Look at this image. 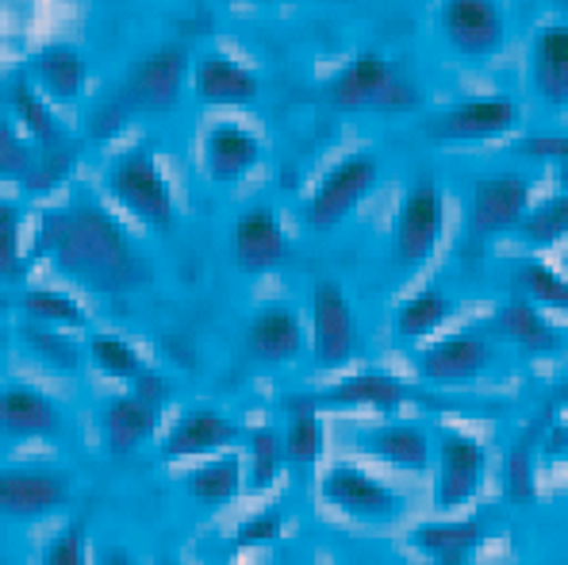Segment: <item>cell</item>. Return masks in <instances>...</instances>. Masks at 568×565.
I'll return each instance as SVG.
<instances>
[{"instance_id":"1","label":"cell","mask_w":568,"mask_h":565,"mask_svg":"<svg viewBox=\"0 0 568 565\" xmlns=\"http://www.w3.org/2000/svg\"><path fill=\"white\" fill-rule=\"evenodd\" d=\"M36 254H47L65 281L100 296L139 293L154 281L146 251L97 201H73L43 212Z\"/></svg>"},{"instance_id":"2","label":"cell","mask_w":568,"mask_h":565,"mask_svg":"<svg viewBox=\"0 0 568 565\" xmlns=\"http://www.w3.org/2000/svg\"><path fill=\"white\" fill-rule=\"evenodd\" d=\"M327 97L338 112L354 115H407L423 108V85L415 73L377 51L354 54L331 78Z\"/></svg>"},{"instance_id":"3","label":"cell","mask_w":568,"mask_h":565,"mask_svg":"<svg viewBox=\"0 0 568 565\" xmlns=\"http://www.w3.org/2000/svg\"><path fill=\"white\" fill-rule=\"evenodd\" d=\"M108 196L139 220L150 231H173L178 228V201H173V185L165 181L162 162L154 158L150 147H128L123 154L112 158L108 165Z\"/></svg>"},{"instance_id":"4","label":"cell","mask_w":568,"mask_h":565,"mask_svg":"<svg viewBox=\"0 0 568 565\" xmlns=\"http://www.w3.org/2000/svg\"><path fill=\"white\" fill-rule=\"evenodd\" d=\"M189 73L192 70H189L185 47H158V51L142 54L139 62H131L112 97L115 128H120L123 120H131V115L178 112Z\"/></svg>"},{"instance_id":"5","label":"cell","mask_w":568,"mask_h":565,"mask_svg":"<svg viewBox=\"0 0 568 565\" xmlns=\"http://www.w3.org/2000/svg\"><path fill=\"white\" fill-rule=\"evenodd\" d=\"M438 36L457 62H491L511 36L504 0H438Z\"/></svg>"},{"instance_id":"6","label":"cell","mask_w":568,"mask_h":565,"mask_svg":"<svg viewBox=\"0 0 568 565\" xmlns=\"http://www.w3.org/2000/svg\"><path fill=\"white\" fill-rule=\"evenodd\" d=\"M446 228V201L434 178H419L404 189V201L392 220V265L399 273H415L430 262Z\"/></svg>"},{"instance_id":"7","label":"cell","mask_w":568,"mask_h":565,"mask_svg":"<svg viewBox=\"0 0 568 565\" xmlns=\"http://www.w3.org/2000/svg\"><path fill=\"white\" fill-rule=\"evenodd\" d=\"M307 346H312L315 370H342L354 362L362 346L357 312L338 281H315L307 301Z\"/></svg>"},{"instance_id":"8","label":"cell","mask_w":568,"mask_h":565,"mask_svg":"<svg viewBox=\"0 0 568 565\" xmlns=\"http://www.w3.org/2000/svg\"><path fill=\"white\" fill-rule=\"evenodd\" d=\"M381 178V162L369 151H354L331 165L320 178V185L312 189L304 208V223L320 235H327L338 223H346L354 215V208L373 193Z\"/></svg>"},{"instance_id":"9","label":"cell","mask_w":568,"mask_h":565,"mask_svg":"<svg viewBox=\"0 0 568 565\" xmlns=\"http://www.w3.org/2000/svg\"><path fill=\"white\" fill-rule=\"evenodd\" d=\"M519 128V104L507 93H476L423 123L430 143H488Z\"/></svg>"},{"instance_id":"10","label":"cell","mask_w":568,"mask_h":565,"mask_svg":"<svg viewBox=\"0 0 568 565\" xmlns=\"http://www.w3.org/2000/svg\"><path fill=\"white\" fill-rule=\"evenodd\" d=\"M534 181L526 173H488L476 178L469 189V228L476 235H504L519 231V223L530 215Z\"/></svg>"},{"instance_id":"11","label":"cell","mask_w":568,"mask_h":565,"mask_svg":"<svg viewBox=\"0 0 568 565\" xmlns=\"http://www.w3.org/2000/svg\"><path fill=\"white\" fill-rule=\"evenodd\" d=\"M162 401L165 385L162 377H142L135 381L131 393H120L108 401L104 408V446L112 454H131L142 443L158 435V423H162Z\"/></svg>"},{"instance_id":"12","label":"cell","mask_w":568,"mask_h":565,"mask_svg":"<svg viewBox=\"0 0 568 565\" xmlns=\"http://www.w3.org/2000/svg\"><path fill=\"white\" fill-rule=\"evenodd\" d=\"M488 477V446L462 431H446L438 438V473H434V504L442 512H457L480 493Z\"/></svg>"},{"instance_id":"13","label":"cell","mask_w":568,"mask_h":565,"mask_svg":"<svg viewBox=\"0 0 568 565\" xmlns=\"http://www.w3.org/2000/svg\"><path fill=\"white\" fill-rule=\"evenodd\" d=\"M323 496L357 523H396L404 515V501H399L396 488H388L373 473H365L362 465L349 462L331 465L327 477H323Z\"/></svg>"},{"instance_id":"14","label":"cell","mask_w":568,"mask_h":565,"mask_svg":"<svg viewBox=\"0 0 568 565\" xmlns=\"http://www.w3.org/2000/svg\"><path fill=\"white\" fill-rule=\"evenodd\" d=\"M526 85L541 112H568V23H541L526 51Z\"/></svg>"},{"instance_id":"15","label":"cell","mask_w":568,"mask_h":565,"mask_svg":"<svg viewBox=\"0 0 568 565\" xmlns=\"http://www.w3.org/2000/svg\"><path fill=\"white\" fill-rule=\"evenodd\" d=\"M231 254H235L239 273L257 278L270 273L288 258V235H284L281 215L270 204H250L239 212L235 228H231Z\"/></svg>"},{"instance_id":"16","label":"cell","mask_w":568,"mask_h":565,"mask_svg":"<svg viewBox=\"0 0 568 565\" xmlns=\"http://www.w3.org/2000/svg\"><path fill=\"white\" fill-rule=\"evenodd\" d=\"M262 139L235 120L212 123L200 143V165H204L212 185H239L246 173L262 165Z\"/></svg>"},{"instance_id":"17","label":"cell","mask_w":568,"mask_h":565,"mask_svg":"<svg viewBox=\"0 0 568 565\" xmlns=\"http://www.w3.org/2000/svg\"><path fill=\"white\" fill-rule=\"evenodd\" d=\"M491 359H496V351H491L484 331H454L419 354V377L434 381V385H462V381L488 373Z\"/></svg>"},{"instance_id":"18","label":"cell","mask_w":568,"mask_h":565,"mask_svg":"<svg viewBox=\"0 0 568 565\" xmlns=\"http://www.w3.org/2000/svg\"><path fill=\"white\" fill-rule=\"evenodd\" d=\"M307 351V331L296 309L288 304H265L254 312L246 327V354L262 365H288Z\"/></svg>"},{"instance_id":"19","label":"cell","mask_w":568,"mask_h":565,"mask_svg":"<svg viewBox=\"0 0 568 565\" xmlns=\"http://www.w3.org/2000/svg\"><path fill=\"white\" fill-rule=\"evenodd\" d=\"M70 496V481L58 470H4L0 473V508L8 519H43Z\"/></svg>"},{"instance_id":"20","label":"cell","mask_w":568,"mask_h":565,"mask_svg":"<svg viewBox=\"0 0 568 565\" xmlns=\"http://www.w3.org/2000/svg\"><path fill=\"white\" fill-rule=\"evenodd\" d=\"M239 438H242V427L235 420H227V415H220L212 408H196L173 423V431L162 443V458L165 462L215 458V454H223L231 443H239Z\"/></svg>"},{"instance_id":"21","label":"cell","mask_w":568,"mask_h":565,"mask_svg":"<svg viewBox=\"0 0 568 565\" xmlns=\"http://www.w3.org/2000/svg\"><path fill=\"white\" fill-rule=\"evenodd\" d=\"M192 93L200 104L215 108H239L262 97V81L250 65H242L231 54H200L192 65Z\"/></svg>"},{"instance_id":"22","label":"cell","mask_w":568,"mask_h":565,"mask_svg":"<svg viewBox=\"0 0 568 565\" xmlns=\"http://www.w3.org/2000/svg\"><path fill=\"white\" fill-rule=\"evenodd\" d=\"M4 101H8V112L16 115V123H20V128L28 131V135L36 139L50 158H54V162L65 165V158H70V139H65L62 123L50 115V104H47V97L39 93L36 81L31 78H8L4 81Z\"/></svg>"},{"instance_id":"23","label":"cell","mask_w":568,"mask_h":565,"mask_svg":"<svg viewBox=\"0 0 568 565\" xmlns=\"http://www.w3.org/2000/svg\"><path fill=\"white\" fill-rule=\"evenodd\" d=\"M0 431L8 443L47 438L58 431V408L43 389H31L23 381H8L0 393Z\"/></svg>"},{"instance_id":"24","label":"cell","mask_w":568,"mask_h":565,"mask_svg":"<svg viewBox=\"0 0 568 565\" xmlns=\"http://www.w3.org/2000/svg\"><path fill=\"white\" fill-rule=\"evenodd\" d=\"M488 538L484 519H438L412 531V546L430 565H465Z\"/></svg>"},{"instance_id":"25","label":"cell","mask_w":568,"mask_h":565,"mask_svg":"<svg viewBox=\"0 0 568 565\" xmlns=\"http://www.w3.org/2000/svg\"><path fill=\"white\" fill-rule=\"evenodd\" d=\"M362 451L384 465L415 470V473H426L434 462V443H430V435H426V427H419V423H404V420L369 427L362 435Z\"/></svg>"},{"instance_id":"26","label":"cell","mask_w":568,"mask_h":565,"mask_svg":"<svg viewBox=\"0 0 568 565\" xmlns=\"http://www.w3.org/2000/svg\"><path fill=\"white\" fill-rule=\"evenodd\" d=\"M412 396V389L404 385L392 373H354V377H342L327 385L323 393H315L320 408H381V412H396L399 404Z\"/></svg>"},{"instance_id":"27","label":"cell","mask_w":568,"mask_h":565,"mask_svg":"<svg viewBox=\"0 0 568 565\" xmlns=\"http://www.w3.org/2000/svg\"><path fill=\"white\" fill-rule=\"evenodd\" d=\"M491 327H496L499 339H507L511 346H519V351L530 354V359H549V354L561 351V331L541 315L538 304L526 301V296L507 301L504 309L496 312Z\"/></svg>"},{"instance_id":"28","label":"cell","mask_w":568,"mask_h":565,"mask_svg":"<svg viewBox=\"0 0 568 565\" xmlns=\"http://www.w3.org/2000/svg\"><path fill=\"white\" fill-rule=\"evenodd\" d=\"M31 81L58 104H73L89 93V62L73 47H43L31 58Z\"/></svg>"},{"instance_id":"29","label":"cell","mask_w":568,"mask_h":565,"mask_svg":"<svg viewBox=\"0 0 568 565\" xmlns=\"http://www.w3.org/2000/svg\"><path fill=\"white\" fill-rule=\"evenodd\" d=\"M288 427H284V458L296 470H312L323 454V427H320V404L315 396H288Z\"/></svg>"},{"instance_id":"30","label":"cell","mask_w":568,"mask_h":565,"mask_svg":"<svg viewBox=\"0 0 568 565\" xmlns=\"http://www.w3.org/2000/svg\"><path fill=\"white\" fill-rule=\"evenodd\" d=\"M189 496L200 504H227L246 488V462L239 454H215L204 458L185 481Z\"/></svg>"},{"instance_id":"31","label":"cell","mask_w":568,"mask_h":565,"mask_svg":"<svg viewBox=\"0 0 568 565\" xmlns=\"http://www.w3.org/2000/svg\"><path fill=\"white\" fill-rule=\"evenodd\" d=\"M454 312H457L454 296H446L442 289H423V293L407 296L396 309V335L404 343L430 339L438 327H446V320H454Z\"/></svg>"},{"instance_id":"32","label":"cell","mask_w":568,"mask_h":565,"mask_svg":"<svg viewBox=\"0 0 568 565\" xmlns=\"http://www.w3.org/2000/svg\"><path fill=\"white\" fill-rule=\"evenodd\" d=\"M20 312L31 323H39V327H54V331H78L89 323V312L70 293H58V289H28L20 296Z\"/></svg>"},{"instance_id":"33","label":"cell","mask_w":568,"mask_h":565,"mask_svg":"<svg viewBox=\"0 0 568 565\" xmlns=\"http://www.w3.org/2000/svg\"><path fill=\"white\" fill-rule=\"evenodd\" d=\"M515 289L530 304H538V309L568 312V278L561 270H554V265L538 262V258H530V262H523L515 270Z\"/></svg>"},{"instance_id":"34","label":"cell","mask_w":568,"mask_h":565,"mask_svg":"<svg viewBox=\"0 0 568 565\" xmlns=\"http://www.w3.org/2000/svg\"><path fill=\"white\" fill-rule=\"evenodd\" d=\"M85 351H89V362H93L97 370L104 373V377L131 381V385L142 381V377H150L142 354L128 343V339H120V335H93L85 343Z\"/></svg>"},{"instance_id":"35","label":"cell","mask_w":568,"mask_h":565,"mask_svg":"<svg viewBox=\"0 0 568 565\" xmlns=\"http://www.w3.org/2000/svg\"><path fill=\"white\" fill-rule=\"evenodd\" d=\"M515 235H519L530 251H549V246L568 239V193H557V196H549V201H541L538 208H530V215L519 223Z\"/></svg>"},{"instance_id":"36","label":"cell","mask_w":568,"mask_h":565,"mask_svg":"<svg viewBox=\"0 0 568 565\" xmlns=\"http://www.w3.org/2000/svg\"><path fill=\"white\" fill-rule=\"evenodd\" d=\"M284 458V438L270 427H257L250 435V454H246V488L250 493H265L273 488V481L281 477Z\"/></svg>"},{"instance_id":"37","label":"cell","mask_w":568,"mask_h":565,"mask_svg":"<svg viewBox=\"0 0 568 565\" xmlns=\"http://www.w3.org/2000/svg\"><path fill=\"white\" fill-rule=\"evenodd\" d=\"M23 339H28V346H36L39 359H43L47 365H58V370H78L81 359L89 354V351H81V346L73 343L70 331L39 327V323H31V327L23 331Z\"/></svg>"},{"instance_id":"38","label":"cell","mask_w":568,"mask_h":565,"mask_svg":"<svg viewBox=\"0 0 568 565\" xmlns=\"http://www.w3.org/2000/svg\"><path fill=\"white\" fill-rule=\"evenodd\" d=\"M20 220L23 212L12 201L0 204V270H4L8 285H20L28 278V262L20 254Z\"/></svg>"},{"instance_id":"39","label":"cell","mask_w":568,"mask_h":565,"mask_svg":"<svg viewBox=\"0 0 568 565\" xmlns=\"http://www.w3.org/2000/svg\"><path fill=\"white\" fill-rule=\"evenodd\" d=\"M43 565H89L85 523H81V519L65 523V527L43 546Z\"/></svg>"},{"instance_id":"40","label":"cell","mask_w":568,"mask_h":565,"mask_svg":"<svg viewBox=\"0 0 568 565\" xmlns=\"http://www.w3.org/2000/svg\"><path fill=\"white\" fill-rule=\"evenodd\" d=\"M284 535V515L277 508H262L257 515L239 523L235 531V546L239 551H254V546H270Z\"/></svg>"},{"instance_id":"41","label":"cell","mask_w":568,"mask_h":565,"mask_svg":"<svg viewBox=\"0 0 568 565\" xmlns=\"http://www.w3.org/2000/svg\"><path fill=\"white\" fill-rule=\"evenodd\" d=\"M519 151L530 158H554L557 185H561V193H568V135H530L519 143Z\"/></svg>"},{"instance_id":"42","label":"cell","mask_w":568,"mask_h":565,"mask_svg":"<svg viewBox=\"0 0 568 565\" xmlns=\"http://www.w3.org/2000/svg\"><path fill=\"white\" fill-rule=\"evenodd\" d=\"M97 565H135L128 551H120V546H104V551L97 554Z\"/></svg>"},{"instance_id":"43","label":"cell","mask_w":568,"mask_h":565,"mask_svg":"<svg viewBox=\"0 0 568 565\" xmlns=\"http://www.w3.org/2000/svg\"><path fill=\"white\" fill-rule=\"evenodd\" d=\"M158 565H181V562H173V558H162V562H158Z\"/></svg>"},{"instance_id":"44","label":"cell","mask_w":568,"mask_h":565,"mask_svg":"<svg viewBox=\"0 0 568 565\" xmlns=\"http://www.w3.org/2000/svg\"><path fill=\"white\" fill-rule=\"evenodd\" d=\"M565 270H568V254H565Z\"/></svg>"},{"instance_id":"45","label":"cell","mask_w":568,"mask_h":565,"mask_svg":"<svg viewBox=\"0 0 568 565\" xmlns=\"http://www.w3.org/2000/svg\"><path fill=\"white\" fill-rule=\"evenodd\" d=\"M235 4H242V0H235Z\"/></svg>"}]
</instances>
